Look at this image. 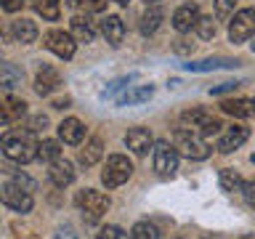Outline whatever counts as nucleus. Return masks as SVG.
Masks as SVG:
<instances>
[{
    "label": "nucleus",
    "instance_id": "bb28decb",
    "mask_svg": "<svg viewBox=\"0 0 255 239\" xmlns=\"http://www.w3.org/2000/svg\"><path fill=\"white\" fill-rule=\"evenodd\" d=\"M130 239H159V229L149 221H138L130 231Z\"/></svg>",
    "mask_w": 255,
    "mask_h": 239
},
{
    "label": "nucleus",
    "instance_id": "7ed1b4c3",
    "mask_svg": "<svg viewBox=\"0 0 255 239\" xmlns=\"http://www.w3.org/2000/svg\"><path fill=\"white\" fill-rule=\"evenodd\" d=\"M133 175V162L123 154H112L107 159V167L101 173V181L107 189H115V186H123V183Z\"/></svg>",
    "mask_w": 255,
    "mask_h": 239
},
{
    "label": "nucleus",
    "instance_id": "39448f33",
    "mask_svg": "<svg viewBox=\"0 0 255 239\" xmlns=\"http://www.w3.org/2000/svg\"><path fill=\"white\" fill-rule=\"evenodd\" d=\"M75 205L83 210V215H88L91 221H96V218H101V215L107 213L109 197L101 194V191H96V189H83V191H77Z\"/></svg>",
    "mask_w": 255,
    "mask_h": 239
},
{
    "label": "nucleus",
    "instance_id": "4be33fe9",
    "mask_svg": "<svg viewBox=\"0 0 255 239\" xmlns=\"http://www.w3.org/2000/svg\"><path fill=\"white\" fill-rule=\"evenodd\" d=\"M21 77H24V72L16 64H0V88L3 91H13L21 83Z\"/></svg>",
    "mask_w": 255,
    "mask_h": 239
},
{
    "label": "nucleus",
    "instance_id": "a19ab883",
    "mask_svg": "<svg viewBox=\"0 0 255 239\" xmlns=\"http://www.w3.org/2000/svg\"><path fill=\"white\" fill-rule=\"evenodd\" d=\"M67 5H72V8H77V5H83V0H67Z\"/></svg>",
    "mask_w": 255,
    "mask_h": 239
},
{
    "label": "nucleus",
    "instance_id": "393cba45",
    "mask_svg": "<svg viewBox=\"0 0 255 239\" xmlns=\"http://www.w3.org/2000/svg\"><path fill=\"white\" fill-rule=\"evenodd\" d=\"M72 37L80 40V43H93V37H96L93 24L88 19H83V16H75L72 19Z\"/></svg>",
    "mask_w": 255,
    "mask_h": 239
},
{
    "label": "nucleus",
    "instance_id": "6e6552de",
    "mask_svg": "<svg viewBox=\"0 0 255 239\" xmlns=\"http://www.w3.org/2000/svg\"><path fill=\"white\" fill-rule=\"evenodd\" d=\"M43 43H45L48 51L56 53V56H59V59H64V61L75 56V37H72L69 32H64V29H51V32H45Z\"/></svg>",
    "mask_w": 255,
    "mask_h": 239
},
{
    "label": "nucleus",
    "instance_id": "79ce46f5",
    "mask_svg": "<svg viewBox=\"0 0 255 239\" xmlns=\"http://www.w3.org/2000/svg\"><path fill=\"white\" fill-rule=\"evenodd\" d=\"M250 48H253V53H255V35H253V43H250Z\"/></svg>",
    "mask_w": 255,
    "mask_h": 239
},
{
    "label": "nucleus",
    "instance_id": "f03ea898",
    "mask_svg": "<svg viewBox=\"0 0 255 239\" xmlns=\"http://www.w3.org/2000/svg\"><path fill=\"white\" fill-rule=\"evenodd\" d=\"M173 146L178 149V154L186 159H207L210 157V146L202 135H197L194 130H175L173 135Z\"/></svg>",
    "mask_w": 255,
    "mask_h": 239
},
{
    "label": "nucleus",
    "instance_id": "aec40b11",
    "mask_svg": "<svg viewBox=\"0 0 255 239\" xmlns=\"http://www.w3.org/2000/svg\"><path fill=\"white\" fill-rule=\"evenodd\" d=\"M231 67H239V61H237V59H223V56H215V59H202V61L186 64L189 72H210V69H231Z\"/></svg>",
    "mask_w": 255,
    "mask_h": 239
},
{
    "label": "nucleus",
    "instance_id": "f3484780",
    "mask_svg": "<svg viewBox=\"0 0 255 239\" xmlns=\"http://www.w3.org/2000/svg\"><path fill=\"white\" fill-rule=\"evenodd\" d=\"M101 32H104V37H107V43L117 48L125 37V24L120 16H107V19L101 21Z\"/></svg>",
    "mask_w": 255,
    "mask_h": 239
},
{
    "label": "nucleus",
    "instance_id": "f704fd0d",
    "mask_svg": "<svg viewBox=\"0 0 255 239\" xmlns=\"http://www.w3.org/2000/svg\"><path fill=\"white\" fill-rule=\"evenodd\" d=\"M239 85H242V83H221V85H213V88H210V93H213V96H221V93H231V91H237Z\"/></svg>",
    "mask_w": 255,
    "mask_h": 239
},
{
    "label": "nucleus",
    "instance_id": "6ab92c4d",
    "mask_svg": "<svg viewBox=\"0 0 255 239\" xmlns=\"http://www.w3.org/2000/svg\"><path fill=\"white\" fill-rule=\"evenodd\" d=\"M221 109L231 117H250L255 115V99H229L221 104Z\"/></svg>",
    "mask_w": 255,
    "mask_h": 239
},
{
    "label": "nucleus",
    "instance_id": "9d476101",
    "mask_svg": "<svg viewBox=\"0 0 255 239\" xmlns=\"http://www.w3.org/2000/svg\"><path fill=\"white\" fill-rule=\"evenodd\" d=\"M27 115V101L16 99V96H5L0 99V125H11L16 120H21Z\"/></svg>",
    "mask_w": 255,
    "mask_h": 239
},
{
    "label": "nucleus",
    "instance_id": "473e14b6",
    "mask_svg": "<svg viewBox=\"0 0 255 239\" xmlns=\"http://www.w3.org/2000/svg\"><path fill=\"white\" fill-rule=\"evenodd\" d=\"M242 197H245V202L250 207H255V181L242 183Z\"/></svg>",
    "mask_w": 255,
    "mask_h": 239
},
{
    "label": "nucleus",
    "instance_id": "0eeeda50",
    "mask_svg": "<svg viewBox=\"0 0 255 239\" xmlns=\"http://www.w3.org/2000/svg\"><path fill=\"white\" fill-rule=\"evenodd\" d=\"M0 202L8 205L16 213H29L32 210V194L19 183H5L0 186Z\"/></svg>",
    "mask_w": 255,
    "mask_h": 239
},
{
    "label": "nucleus",
    "instance_id": "37998d69",
    "mask_svg": "<svg viewBox=\"0 0 255 239\" xmlns=\"http://www.w3.org/2000/svg\"><path fill=\"white\" fill-rule=\"evenodd\" d=\"M242 239H255V234H245Z\"/></svg>",
    "mask_w": 255,
    "mask_h": 239
},
{
    "label": "nucleus",
    "instance_id": "dca6fc26",
    "mask_svg": "<svg viewBox=\"0 0 255 239\" xmlns=\"http://www.w3.org/2000/svg\"><path fill=\"white\" fill-rule=\"evenodd\" d=\"M154 96V88L151 85H128V91L117 99L120 107H133V104H143Z\"/></svg>",
    "mask_w": 255,
    "mask_h": 239
},
{
    "label": "nucleus",
    "instance_id": "412c9836",
    "mask_svg": "<svg viewBox=\"0 0 255 239\" xmlns=\"http://www.w3.org/2000/svg\"><path fill=\"white\" fill-rule=\"evenodd\" d=\"M13 37L19 40L21 45L35 43V40H37V24H35V21H29V19L13 21Z\"/></svg>",
    "mask_w": 255,
    "mask_h": 239
},
{
    "label": "nucleus",
    "instance_id": "72a5a7b5",
    "mask_svg": "<svg viewBox=\"0 0 255 239\" xmlns=\"http://www.w3.org/2000/svg\"><path fill=\"white\" fill-rule=\"evenodd\" d=\"M53 239H80V237H77V231L72 229L69 223H64V226H59V231H56Z\"/></svg>",
    "mask_w": 255,
    "mask_h": 239
},
{
    "label": "nucleus",
    "instance_id": "423d86ee",
    "mask_svg": "<svg viewBox=\"0 0 255 239\" xmlns=\"http://www.w3.org/2000/svg\"><path fill=\"white\" fill-rule=\"evenodd\" d=\"M183 122L191 125V127H197V130L205 133V135H213V133H218L221 127H223L221 117H215L213 112H207L205 107L186 109V112H183Z\"/></svg>",
    "mask_w": 255,
    "mask_h": 239
},
{
    "label": "nucleus",
    "instance_id": "9b49d317",
    "mask_svg": "<svg viewBox=\"0 0 255 239\" xmlns=\"http://www.w3.org/2000/svg\"><path fill=\"white\" fill-rule=\"evenodd\" d=\"M59 85H61L59 69L51 67V64H43V67L37 69V77H35V91H37L40 96H51Z\"/></svg>",
    "mask_w": 255,
    "mask_h": 239
},
{
    "label": "nucleus",
    "instance_id": "f257e3e1",
    "mask_svg": "<svg viewBox=\"0 0 255 239\" xmlns=\"http://www.w3.org/2000/svg\"><path fill=\"white\" fill-rule=\"evenodd\" d=\"M0 149H3V154L11 159V162H16V165H27V162H32V159L40 157V143L35 138V133L21 130V127L3 133Z\"/></svg>",
    "mask_w": 255,
    "mask_h": 239
},
{
    "label": "nucleus",
    "instance_id": "2eb2a0df",
    "mask_svg": "<svg viewBox=\"0 0 255 239\" xmlns=\"http://www.w3.org/2000/svg\"><path fill=\"white\" fill-rule=\"evenodd\" d=\"M48 175H51L53 186H69L72 181H75V167H72V162H67V159H56V162H51V170H48Z\"/></svg>",
    "mask_w": 255,
    "mask_h": 239
},
{
    "label": "nucleus",
    "instance_id": "7c9ffc66",
    "mask_svg": "<svg viewBox=\"0 0 255 239\" xmlns=\"http://www.w3.org/2000/svg\"><path fill=\"white\" fill-rule=\"evenodd\" d=\"M239 0H215V16L218 19H229L231 13H234V5Z\"/></svg>",
    "mask_w": 255,
    "mask_h": 239
},
{
    "label": "nucleus",
    "instance_id": "a878e982",
    "mask_svg": "<svg viewBox=\"0 0 255 239\" xmlns=\"http://www.w3.org/2000/svg\"><path fill=\"white\" fill-rule=\"evenodd\" d=\"M32 5H35V11L43 16V19H48V21H56L59 13H61L59 0H32Z\"/></svg>",
    "mask_w": 255,
    "mask_h": 239
},
{
    "label": "nucleus",
    "instance_id": "cd10ccee",
    "mask_svg": "<svg viewBox=\"0 0 255 239\" xmlns=\"http://www.w3.org/2000/svg\"><path fill=\"white\" fill-rule=\"evenodd\" d=\"M221 189H223V191H237V189H242V178H239V173L231 170V167L221 170Z\"/></svg>",
    "mask_w": 255,
    "mask_h": 239
},
{
    "label": "nucleus",
    "instance_id": "f8f14e48",
    "mask_svg": "<svg viewBox=\"0 0 255 239\" xmlns=\"http://www.w3.org/2000/svg\"><path fill=\"white\" fill-rule=\"evenodd\" d=\"M125 146L133 151V154H149V149L154 146V138H151V133L146 130V127H133V130L125 133Z\"/></svg>",
    "mask_w": 255,
    "mask_h": 239
},
{
    "label": "nucleus",
    "instance_id": "5701e85b",
    "mask_svg": "<svg viewBox=\"0 0 255 239\" xmlns=\"http://www.w3.org/2000/svg\"><path fill=\"white\" fill-rule=\"evenodd\" d=\"M101 154H104V143H101V138H91L83 149H80V162H83L85 167H93V165L101 159Z\"/></svg>",
    "mask_w": 255,
    "mask_h": 239
},
{
    "label": "nucleus",
    "instance_id": "1a4fd4ad",
    "mask_svg": "<svg viewBox=\"0 0 255 239\" xmlns=\"http://www.w3.org/2000/svg\"><path fill=\"white\" fill-rule=\"evenodd\" d=\"M154 170L159 175H173L178 170V149L170 146L167 141L154 143Z\"/></svg>",
    "mask_w": 255,
    "mask_h": 239
},
{
    "label": "nucleus",
    "instance_id": "20e7f679",
    "mask_svg": "<svg viewBox=\"0 0 255 239\" xmlns=\"http://www.w3.org/2000/svg\"><path fill=\"white\" fill-rule=\"evenodd\" d=\"M255 35V8H242L234 13V19L229 24V40L234 45L247 43Z\"/></svg>",
    "mask_w": 255,
    "mask_h": 239
},
{
    "label": "nucleus",
    "instance_id": "c85d7f7f",
    "mask_svg": "<svg viewBox=\"0 0 255 239\" xmlns=\"http://www.w3.org/2000/svg\"><path fill=\"white\" fill-rule=\"evenodd\" d=\"M40 157L48 159V162H56V159H61V146H59V141H43L40 143Z\"/></svg>",
    "mask_w": 255,
    "mask_h": 239
},
{
    "label": "nucleus",
    "instance_id": "ddd939ff",
    "mask_svg": "<svg viewBox=\"0 0 255 239\" xmlns=\"http://www.w3.org/2000/svg\"><path fill=\"white\" fill-rule=\"evenodd\" d=\"M197 21H199V8H197L194 3L181 5L178 11L173 13V27H175V32H191V29H197Z\"/></svg>",
    "mask_w": 255,
    "mask_h": 239
},
{
    "label": "nucleus",
    "instance_id": "a211bd4d",
    "mask_svg": "<svg viewBox=\"0 0 255 239\" xmlns=\"http://www.w3.org/2000/svg\"><path fill=\"white\" fill-rule=\"evenodd\" d=\"M59 135H61L64 143H80L83 135H85V127H83V122H80L77 117H67L59 125Z\"/></svg>",
    "mask_w": 255,
    "mask_h": 239
},
{
    "label": "nucleus",
    "instance_id": "c756f323",
    "mask_svg": "<svg viewBox=\"0 0 255 239\" xmlns=\"http://www.w3.org/2000/svg\"><path fill=\"white\" fill-rule=\"evenodd\" d=\"M215 21H213V16H199V21H197V35L202 37V40H210L215 37Z\"/></svg>",
    "mask_w": 255,
    "mask_h": 239
},
{
    "label": "nucleus",
    "instance_id": "a18cd8bd",
    "mask_svg": "<svg viewBox=\"0 0 255 239\" xmlns=\"http://www.w3.org/2000/svg\"><path fill=\"white\" fill-rule=\"evenodd\" d=\"M202 239H213V237H202Z\"/></svg>",
    "mask_w": 255,
    "mask_h": 239
},
{
    "label": "nucleus",
    "instance_id": "4468645a",
    "mask_svg": "<svg viewBox=\"0 0 255 239\" xmlns=\"http://www.w3.org/2000/svg\"><path fill=\"white\" fill-rule=\"evenodd\" d=\"M247 135H250V130H247L245 125H231V127H226V133H223L221 141H218V151L229 154V151L239 149V146L247 141Z\"/></svg>",
    "mask_w": 255,
    "mask_h": 239
},
{
    "label": "nucleus",
    "instance_id": "58836bf2",
    "mask_svg": "<svg viewBox=\"0 0 255 239\" xmlns=\"http://www.w3.org/2000/svg\"><path fill=\"white\" fill-rule=\"evenodd\" d=\"M194 45H189L186 40H175V53H189Z\"/></svg>",
    "mask_w": 255,
    "mask_h": 239
},
{
    "label": "nucleus",
    "instance_id": "e433bc0d",
    "mask_svg": "<svg viewBox=\"0 0 255 239\" xmlns=\"http://www.w3.org/2000/svg\"><path fill=\"white\" fill-rule=\"evenodd\" d=\"M130 80H133V77H120V80H115V83H109V85H107V96L115 93V91H120V88H125V85H130Z\"/></svg>",
    "mask_w": 255,
    "mask_h": 239
},
{
    "label": "nucleus",
    "instance_id": "c9c22d12",
    "mask_svg": "<svg viewBox=\"0 0 255 239\" xmlns=\"http://www.w3.org/2000/svg\"><path fill=\"white\" fill-rule=\"evenodd\" d=\"M0 5H3V11H8V13H16V11H21L24 0H0Z\"/></svg>",
    "mask_w": 255,
    "mask_h": 239
},
{
    "label": "nucleus",
    "instance_id": "2f4dec72",
    "mask_svg": "<svg viewBox=\"0 0 255 239\" xmlns=\"http://www.w3.org/2000/svg\"><path fill=\"white\" fill-rule=\"evenodd\" d=\"M96 239H128V234L120 226H107V229H101V234Z\"/></svg>",
    "mask_w": 255,
    "mask_h": 239
},
{
    "label": "nucleus",
    "instance_id": "4c0bfd02",
    "mask_svg": "<svg viewBox=\"0 0 255 239\" xmlns=\"http://www.w3.org/2000/svg\"><path fill=\"white\" fill-rule=\"evenodd\" d=\"M83 5L88 8V11H93V13H96V11H101V8L107 5V3H104V0H83Z\"/></svg>",
    "mask_w": 255,
    "mask_h": 239
},
{
    "label": "nucleus",
    "instance_id": "c03bdc74",
    "mask_svg": "<svg viewBox=\"0 0 255 239\" xmlns=\"http://www.w3.org/2000/svg\"><path fill=\"white\" fill-rule=\"evenodd\" d=\"M115 3H123V5H125V3H128V0H115Z\"/></svg>",
    "mask_w": 255,
    "mask_h": 239
},
{
    "label": "nucleus",
    "instance_id": "ea45409f",
    "mask_svg": "<svg viewBox=\"0 0 255 239\" xmlns=\"http://www.w3.org/2000/svg\"><path fill=\"white\" fill-rule=\"evenodd\" d=\"M45 125H48V117H43V115L32 120V130H40V127H45Z\"/></svg>",
    "mask_w": 255,
    "mask_h": 239
},
{
    "label": "nucleus",
    "instance_id": "b1692460",
    "mask_svg": "<svg viewBox=\"0 0 255 239\" xmlns=\"http://www.w3.org/2000/svg\"><path fill=\"white\" fill-rule=\"evenodd\" d=\"M159 24H162V8H159V5H151L149 11L141 16L138 29H141V35H154V32L159 29Z\"/></svg>",
    "mask_w": 255,
    "mask_h": 239
},
{
    "label": "nucleus",
    "instance_id": "49530a36",
    "mask_svg": "<svg viewBox=\"0 0 255 239\" xmlns=\"http://www.w3.org/2000/svg\"><path fill=\"white\" fill-rule=\"evenodd\" d=\"M146 3H154V0H146Z\"/></svg>",
    "mask_w": 255,
    "mask_h": 239
}]
</instances>
